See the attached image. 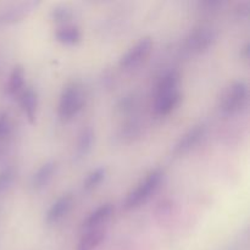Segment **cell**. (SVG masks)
<instances>
[{
    "instance_id": "6da1fadb",
    "label": "cell",
    "mask_w": 250,
    "mask_h": 250,
    "mask_svg": "<svg viewBox=\"0 0 250 250\" xmlns=\"http://www.w3.org/2000/svg\"><path fill=\"white\" fill-rule=\"evenodd\" d=\"M180 73L176 70H170L164 73L159 80L156 87L155 114L159 116H165L170 114L180 103Z\"/></svg>"
},
{
    "instance_id": "7a4b0ae2",
    "label": "cell",
    "mask_w": 250,
    "mask_h": 250,
    "mask_svg": "<svg viewBox=\"0 0 250 250\" xmlns=\"http://www.w3.org/2000/svg\"><path fill=\"white\" fill-rule=\"evenodd\" d=\"M248 85L243 81H234L222 92L219 99V110L225 116L241 112L248 103Z\"/></svg>"
},
{
    "instance_id": "3957f363",
    "label": "cell",
    "mask_w": 250,
    "mask_h": 250,
    "mask_svg": "<svg viewBox=\"0 0 250 250\" xmlns=\"http://www.w3.org/2000/svg\"><path fill=\"white\" fill-rule=\"evenodd\" d=\"M161 180H163V171L159 170V168L150 171L146 175V177L137 186L136 189H133L127 194L126 199L124 202L125 209H136L139 205L146 203L155 193V190L158 189L161 183Z\"/></svg>"
},
{
    "instance_id": "277c9868",
    "label": "cell",
    "mask_w": 250,
    "mask_h": 250,
    "mask_svg": "<svg viewBox=\"0 0 250 250\" xmlns=\"http://www.w3.org/2000/svg\"><path fill=\"white\" fill-rule=\"evenodd\" d=\"M84 105V94L78 83H70L62 89L59 100L58 114L62 121H68L82 110Z\"/></svg>"
},
{
    "instance_id": "5b68a950",
    "label": "cell",
    "mask_w": 250,
    "mask_h": 250,
    "mask_svg": "<svg viewBox=\"0 0 250 250\" xmlns=\"http://www.w3.org/2000/svg\"><path fill=\"white\" fill-rule=\"evenodd\" d=\"M217 38L216 32L210 27H198L193 29L186 39V48L193 54H202L209 50Z\"/></svg>"
},
{
    "instance_id": "8992f818",
    "label": "cell",
    "mask_w": 250,
    "mask_h": 250,
    "mask_svg": "<svg viewBox=\"0 0 250 250\" xmlns=\"http://www.w3.org/2000/svg\"><path fill=\"white\" fill-rule=\"evenodd\" d=\"M151 49H153V41L149 37L142 38L138 43L134 44L131 49L126 51L120 59V66L122 68H133L141 65L144 60L149 56Z\"/></svg>"
},
{
    "instance_id": "52a82bcc",
    "label": "cell",
    "mask_w": 250,
    "mask_h": 250,
    "mask_svg": "<svg viewBox=\"0 0 250 250\" xmlns=\"http://www.w3.org/2000/svg\"><path fill=\"white\" fill-rule=\"evenodd\" d=\"M39 4L41 2L36 0H27L10 5L0 11V24H14L23 21V19L31 15Z\"/></svg>"
},
{
    "instance_id": "ba28073f",
    "label": "cell",
    "mask_w": 250,
    "mask_h": 250,
    "mask_svg": "<svg viewBox=\"0 0 250 250\" xmlns=\"http://www.w3.org/2000/svg\"><path fill=\"white\" fill-rule=\"evenodd\" d=\"M204 136L205 127L203 125H198V126L192 127L175 144V146H173V154L177 156H183L186 154L190 153L193 149L197 148V146L203 141Z\"/></svg>"
},
{
    "instance_id": "9c48e42d",
    "label": "cell",
    "mask_w": 250,
    "mask_h": 250,
    "mask_svg": "<svg viewBox=\"0 0 250 250\" xmlns=\"http://www.w3.org/2000/svg\"><path fill=\"white\" fill-rule=\"evenodd\" d=\"M73 205V197L71 194H63L50 205L45 214V222L48 225L58 224L70 212Z\"/></svg>"
},
{
    "instance_id": "30bf717a",
    "label": "cell",
    "mask_w": 250,
    "mask_h": 250,
    "mask_svg": "<svg viewBox=\"0 0 250 250\" xmlns=\"http://www.w3.org/2000/svg\"><path fill=\"white\" fill-rule=\"evenodd\" d=\"M112 212H114V205L111 203H105L100 205L88 215L87 219L81 225V229H84L85 232L90 229H102V225H104L112 216Z\"/></svg>"
},
{
    "instance_id": "8fae6325",
    "label": "cell",
    "mask_w": 250,
    "mask_h": 250,
    "mask_svg": "<svg viewBox=\"0 0 250 250\" xmlns=\"http://www.w3.org/2000/svg\"><path fill=\"white\" fill-rule=\"evenodd\" d=\"M56 172V163L50 160L41 166L31 178V186L34 190H42L49 185Z\"/></svg>"
},
{
    "instance_id": "7c38bea8",
    "label": "cell",
    "mask_w": 250,
    "mask_h": 250,
    "mask_svg": "<svg viewBox=\"0 0 250 250\" xmlns=\"http://www.w3.org/2000/svg\"><path fill=\"white\" fill-rule=\"evenodd\" d=\"M20 104H21L22 111L26 115L27 120L31 125L36 122L37 107H38V95L32 88H27L20 98Z\"/></svg>"
},
{
    "instance_id": "4fadbf2b",
    "label": "cell",
    "mask_w": 250,
    "mask_h": 250,
    "mask_svg": "<svg viewBox=\"0 0 250 250\" xmlns=\"http://www.w3.org/2000/svg\"><path fill=\"white\" fill-rule=\"evenodd\" d=\"M93 144H94V131L90 127H85L78 136L77 146H76V158H85L92 151Z\"/></svg>"
},
{
    "instance_id": "5bb4252c",
    "label": "cell",
    "mask_w": 250,
    "mask_h": 250,
    "mask_svg": "<svg viewBox=\"0 0 250 250\" xmlns=\"http://www.w3.org/2000/svg\"><path fill=\"white\" fill-rule=\"evenodd\" d=\"M105 238V229H95L87 231L81 241L78 242L77 249L76 250H94L100 246L103 239Z\"/></svg>"
},
{
    "instance_id": "9a60e30c",
    "label": "cell",
    "mask_w": 250,
    "mask_h": 250,
    "mask_svg": "<svg viewBox=\"0 0 250 250\" xmlns=\"http://www.w3.org/2000/svg\"><path fill=\"white\" fill-rule=\"evenodd\" d=\"M82 38L80 28L72 24H65L55 32V39L65 45H75Z\"/></svg>"
},
{
    "instance_id": "2e32d148",
    "label": "cell",
    "mask_w": 250,
    "mask_h": 250,
    "mask_svg": "<svg viewBox=\"0 0 250 250\" xmlns=\"http://www.w3.org/2000/svg\"><path fill=\"white\" fill-rule=\"evenodd\" d=\"M24 83V70L21 65H16L12 68L11 73L9 76V81H7L6 92L7 94L15 95L22 89Z\"/></svg>"
},
{
    "instance_id": "e0dca14e",
    "label": "cell",
    "mask_w": 250,
    "mask_h": 250,
    "mask_svg": "<svg viewBox=\"0 0 250 250\" xmlns=\"http://www.w3.org/2000/svg\"><path fill=\"white\" fill-rule=\"evenodd\" d=\"M105 176H106V168L105 167H97L92 170L83 181V190L90 192V190L95 189L104 181Z\"/></svg>"
},
{
    "instance_id": "ac0fdd59",
    "label": "cell",
    "mask_w": 250,
    "mask_h": 250,
    "mask_svg": "<svg viewBox=\"0 0 250 250\" xmlns=\"http://www.w3.org/2000/svg\"><path fill=\"white\" fill-rule=\"evenodd\" d=\"M50 17L54 22H56V23L67 24V22H70L71 20H72L73 10L72 7L68 6V5H56L55 7L51 9Z\"/></svg>"
},
{
    "instance_id": "d6986e66",
    "label": "cell",
    "mask_w": 250,
    "mask_h": 250,
    "mask_svg": "<svg viewBox=\"0 0 250 250\" xmlns=\"http://www.w3.org/2000/svg\"><path fill=\"white\" fill-rule=\"evenodd\" d=\"M15 180V171L12 168L7 167L0 171V195L4 194Z\"/></svg>"
},
{
    "instance_id": "ffe728a7",
    "label": "cell",
    "mask_w": 250,
    "mask_h": 250,
    "mask_svg": "<svg viewBox=\"0 0 250 250\" xmlns=\"http://www.w3.org/2000/svg\"><path fill=\"white\" fill-rule=\"evenodd\" d=\"M11 133V122L5 112H0V141L5 139Z\"/></svg>"
},
{
    "instance_id": "44dd1931",
    "label": "cell",
    "mask_w": 250,
    "mask_h": 250,
    "mask_svg": "<svg viewBox=\"0 0 250 250\" xmlns=\"http://www.w3.org/2000/svg\"><path fill=\"white\" fill-rule=\"evenodd\" d=\"M249 48H250L249 43H247L246 46H244V51H243V53H244L243 55H244V58H246V59L249 58Z\"/></svg>"
},
{
    "instance_id": "7402d4cb",
    "label": "cell",
    "mask_w": 250,
    "mask_h": 250,
    "mask_svg": "<svg viewBox=\"0 0 250 250\" xmlns=\"http://www.w3.org/2000/svg\"><path fill=\"white\" fill-rule=\"evenodd\" d=\"M4 154H5V148L1 146V144H0V159L2 158V155H4Z\"/></svg>"
}]
</instances>
